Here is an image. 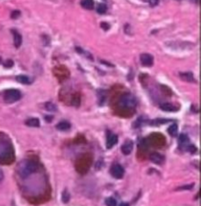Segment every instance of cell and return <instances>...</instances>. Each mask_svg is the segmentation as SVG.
Returning <instances> with one entry per match:
<instances>
[{
  "instance_id": "1",
  "label": "cell",
  "mask_w": 201,
  "mask_h": 206,
  "mask_svg": "<svg viewBox=\"0 0 201 206\" xmlns=\"http://www.w3.org/2000/svg\"><path fill=\"white\" fill-rule=\"evenodd\" d=\"M38 169V165L34 160H25L21 162L18 166V173L22 179L28 178Z\"/></svg>"
},
{
  "instance_id": "2",
  "label": "cell",
  "mask_w": 201,
  "mask_h": 206,
  "mask_svg": "<svg viewBox=\"0 0 201 206\" xmlns=\"http://www.w3.org/2000/svg\"><path fill=\"white\" fill-rule=\"evenodd\" d=\"M13 148L9 142L0 139V163H5V160L12 158Z\"/></svg>"
},
{
  "instance_id": "3",
  "label": "cell",
  "mask_w": 201,
  "mask_h": 206,
  "mask_svg": "<svg viewBox=\"0 0 201 206\" xmlns=\"http://www.w3.org/2000/svg\"><path fill=\"white\" fill-rule=\"evenodd\" d=\"M136 104L138 103H136L135 97L130 93H126L122 95L119 100V105L125 109H133L135 108Z\"/></svg>"
},
{
  "instance_id": "4",
  "label": "cell",
  "mask_w": 201,
  "mask_h": 206,
  "mask_svg": "<svg viewBox=\"0 0 201 206\" xmlns=\"http://www.w3.org/2000/svg\"><path fill=\"white\" fill-rule=\"evenodd\" d=\"M21 96L22 94L18 89L11 88V89H7L4 92V101L6 103H14L21 99Z\"/></svg>"
},
{
  "instance_id": "5",
  "label": "cell",
  "mask_w": 201,
  "mask_h": 206,
  "mask_svg": "<svg viewBox=\"0 0 201 206\" xmlns=\"http://www.w3.org/2000/svg\"><path fill=\"white\" fill-rule=\"evenodd\" d=\"M110 173L115 179H122L125 175V170L120 164H115L111 167Z\"/></svg>"
},
{
  "instance_id": "6",
  "label": "cell",
  "mask_w": 201,
  "mask_h": 206,
  "mask_svg": "<svg viewBox=\"0 0 201 206\" xmlns=\"http://www.w3.org/2000/svg\"><path fill=\"white\" fill-rule=\"evenodd\" d=\"M140 62L145 67H151L153 65V57L148 53H143L140 55Z\"/></svg>"
},
{
  "instance_id": "7",
  "label": "cell",
  "mask_w": 201,
  "mask_h": 206,
  "mask_svg": "<svg viewBox=\"0 0 201 206\" xmlns=\"http://www.w3.org/2000/svg\"><path fill=\"white\" fill-rule=\"evenodd\" d=\"M149 159H150V161L153 162L154 164H158V165L162 164L163 161H164V157H163V156L160 154V153H158V152L150 153Z\"/></svg>"
},
{
  "instance_id": "8",
  "label": "cell",
  "mask_w": 201,
  "mask_h": 206,
  "mask_svg": "<svg viewBox=\"0 0 201 206\" xmlns=\"http://www.w3.org/2000/svg\"><path fill=\"white\" fill-rule=\"evenodd\" d=\"M133 143L132 140H127L123 145H122V152L124 153L125 155H130L133 151Z\"/></svg>"
},
{
  "instance_id": "9",
  "label": "cell",
  "mask_w": 201,
  "mask_h": 206,
  "mask_svg": "<svg viewBox=\"0 0 201 206\" xmlns=\"http://www.w3.org/2000/svg\"><path fill=\"white\" fill-rule=\"evenodd\" d=\"M118 142V135H116L114 134H110L108 137H107V142H106V147L108 149L112 148L115 144H117Z\"/></svg>"
},
{
  "instance_id": "10",
  "label": "cell",
  "mask_w": 201,
  "mask_h": 206,
  "mask_svg": "<svg viewBox=\"0 0 201 206\" xmlns=\"http://www.w3.org/2000/svg\"><path fill=\"white\" fill-rule=\"evenodd\" d=\"M180 78L182 79V81H185V82H194V76L191 72L180 73Z\"/></svg>"
},
{
  "instance_id": "11",
  "label": "cell",
  "mask_w": 201,
  "mask_h": 206,
  "mask_svg": "<svg viewBox=\"0 0 201 206\" xmlns=\"http://www.w3.org/2000/svg\"><path fill=\"white\" fill-rule=\"evenodd\" d=\"M160 108L164 111H167V112H175V111H177V107L175 106L174 104L172 103H163V104L160 105Z\"/></svg>"
},
{
  "instance_id": "12",
  "label": "cell",
  "mask_w": 201,
  "mask_h": 206,
  "mask_svg": "<svg viewBox=\"0 0 201 206\" xmlns=\"http://www.w3.org/2000/svg\"><path fill=\"white\" fill-rule=\"evenodd\" d=\"M12 32L14 34V45L18 48V47L21 46V44H22V35L20 34L16 29H13Z\"/></svg>"
},
{
  "instance_id": "13",
  "label": "cell",
  "mask_w": 201,
  "mask_h": 206,
  "mask_svg": "<svg viewBox=\"0 0 201 206\" xmlns=\"http://www.w3.org/2000/svg\"><path fill=\"white\" fill-rule=\"evenodd\" d=\"M70 128H71V124L66 122V121H62V122L58 123L56 125V129L58 131L66 132V131H68V129H70Z\"/></svg>"
},
{
  "instance_id": "14",
  "label": "cell",
  "mask_w": 201,
  "mask_h": 206,
  "mask_svg": "<svg viewBox=\"0 0 201 206\" xmlns=\"http://www.w3.org/2000/svg\"><path fill=\"white\" fill-rule=\"evenodd\" d=\"M26 125L29 127H33V128H37L40 126V122L37 118H30L26 121Z\"/></svg>"
},
{
  "instance_id": "15",
  "label": "cell",
  "mask_w": 201,
  "mask_h": 206,
  "mask_svg": "<svg viewBox=\"0 0 201 206\" xmlns=\"http://www.w3.org/2000/svg\"><path fill=\"white\" fill-rule=\"evenodd\" d=\"M179 141H180V146L182 147V146H187L189 145V138L186 134H182L179 137Z\"/></svg>"
},
{
  "instance_id": "16",
  "label": "cell",
  "mask_w": 201,
  "mask_h": 206,
  "mask_svg": "<svg viewBox=\"0 0 201 206\" xmlns=\"http://www.w3.org/2000/svg\"><path fill=\"white\" fill-rule=\"evenodd\" d=\"M81 5L86 10H91L94 7V1L93 0H81Z\"/></svg>"
},
{
  "instance_id": "17",
  "label": "cell",
  "mask_w": 201,
  "mask_h": 206,
  "mask_svg": "<svg viewBox=\"0 0 201 206\" xmlns=\"http://www.w3.org/2000/svg\"><path fill=\"white\" fill-rule=\"evenodd\" d=\"M16 79L19 82H21V84H31V81L30 79V78L27 76H24V75H21V76H18L16 78Z\"/></svg>"
},
{
  "instance_id": "18",
  "label": "cell",
  "mask_w": 201,
  "mask_h": 206,
  "mask_svg": "<svg viewBox=\"0 0 201 206\" xmlns=\"http://www.w3.org/2000/svg\"><path fill=\"white\" fill-rule=\"evenodd\" d=\"M168 132L172 135V137H176L177 134V124H173V125H171L170 127H169Z\"/></svg>"
},
{
  "instance_id": "19",
  "label": "cell",
  "mask_w": 201,
  "mask_h": 206,
  "mask_svg": "<svg viewBox=\"0 0 201 206\" xmlns=\"http://www.w3.org/2000/svg\"><path fill=\"white\" fill-rule=\"evenodd\" d=\"M45 109L47 111H50V112H55L57 111V107L54 103L52 102H46L45 103Z\"/></svg>"
},
{
  "instance_id": "20",
  "label": "cell",
  "mask_w": 201,
  "mask_h": 206,
  "mask_svg": "<svg viewBox=\"0 0 201 206\" xmlns=\"http://www.w3.org/2000/svg\"><path fill=\"white\" fill-rule=\"evenodd\" d=\"M105 204L107 206H117V200L113 197H108L105 199Z\"/></svg>"
},
{
  "instance_id": "21",
  "label": "cell",
  "mask_w": 201,
  "mask_h": 206,
  "mask_svg": "<svg viewBox=\"0 0 201 206\" xmlns=\"http://www.w3.org/2000/svg\"><path fill=\"white\" fill-rule=\"evenodd\" d=\"M107 11V7L104 3H101V4L98 5L97 7V13L98 14H105Z\"/></svg>"
},
{
  "instance_id": "22",
  "label": "cell",
  "mask_w": 201,
  "mask_h": 206,
  "mask_svg": "<svg viewBox=\"0 0 201 206\" xmlns=\"http://www.w3.org/2000/svg\"><path fill=\"white\" fill-rule=\"evenodd\" d=\"M62 200L64 203H67L70 200V193L68 192V190H65L62 193Z\"/></svg>"
},
{
  "instance_id": "23",
  "label": "cell",
  "mask_w": 201,
  "mask_h": 206,
  "mask_svg": "<svg viewBox=\"0 0 201 206\" xmlns=\"http://www.w3.org/2000/svg\"><path fill=\"white\" fill-rule=\"evenodd\" d=\"M80 102H81L80 101V96L77 94V95H75L74 98H73V104H74L75 106H78V105H80Z\"/></svg>"
},
{
  "instance_id": "24",
  "label": "cell",
  "mask_w": 201,
  "mask_h": 206,
  "mask_svg": "<svg viewBox=\"0 0 201 206\" xmlns=\"http://www.w3.org/2000/svg\"><path fill=\"white\" fill-rule=\"evenodd\" d=\"M20 15H21V12H20L19 10H15V11L12 12L11 17H12V19H17V18H19Z\"/></svg>"
},
{
  "instance_id": "25",
  "label": "cell",
  "mask_w": 201,
  "mask_h": 206,
  "mask_svg": "<svg viewBox=\"0 0 201 206\" xmlns=\"http://www.w3.org/2000/svg\"><path fill=\"white\" fill-rule=\"evenodd\" d=\"M193 187V185H182L177 188V190H191Z\"/></svg>"
},
{
  "instance_id": "26",
  "label": "cell",
  "mask_w": 201,
  "mask_h": 206,
  "mask_svg": "<svg viewBox=\"0 0 201 206\" xmlns=\"http://www.w3.org/2000/svg\"><path fill=\"white\" fill-rule=\"evenodd\" d=\"M168 121L169 120H166V119H162V120L161 119H157V120L154 121L152 124H155V125H156V124H165V123H167Z\"/></svg>"
},
{
  "instance_id": "27",
  "label": "cell",
  "mask_w": 201,
  "mask_h": 206,
  "mask_svg": "<svg viewBox=\"0 0 201 206\" xmlns=\"http://www.w3.org/2000/svg\"><path fill=\"white\" fill-rule=\"evenodd\" d=\"M14 65L13 63V61H11V60H7L6 62L4 63V67H6V68H11Z\"/></svg>"
},
{
  "instance_id": "28",
  "label": "cell",
  "mask_w": 201,
  "mask_h": 206,
  "mask_svg": "<svg viewBox=\"0 0 201 206\" xmlns=\"http://www.w3.org/2000/svg\"><path fill=\"white\" fill-rule=\"evenodd\" d=\"M101 28H102L104 31H107V29H110V26H109V24H107V23H101Z\"/></svg>"
},
{
  "instance_id": "29",
  "label": "cell",
  "mask_w": 201,
  "mask_h": 206,
  "mask_svg": "<svg viewBox=\"0 0 201 206\" xmlns=\"http://www.w3.org/2000/svg\"><path fill=\"white\" fill-rule=\"evenodd\" d=\"M158 3H159V0H149V4L151 7H154V6L158 5Z\"/></svg>"
},
{
  "instance_id": "30",
  "label": "cell",
  "mask_w": 201,
  "mask_h": 206,
  "mask_svg": "<svg viewBox=\"0 0 201 206\" xmlns=\"http://www.w3.org/2000/svg\"><path fill=\"white\" fill-rule=\"evenodd\" d=\"M3 178H4V174H3V171H2L1 169H0V182H1L2 180H3Z\"/></svg>"
},
{
  "instance_id": "31",
  "label": "cell",
  "mask_w": 201,
  "mask_h": 206,
  "mask_svg": "<svg viewBox=\"0 0 201 206\" xmlns=\"http://www.w3.org/2000/svg\"><path fill=\"white\" fill-rule=\"evenodd\" d=\"M45 119H46V121H47V122H51V120L53 119V117H52V116H46Z\"/></svg>"
},
{
  "instance_id": "32",
  "label": "cell",
  "mask_w": 201,
  "mask_h": 206,
  "mask_svg": "<svg viewBox=\"0 0 201 206\" xmlns=\"http://www.w3.org/2000/svg\"><path fill=\"white\" fill-rule=\"evenodd\" d=\"M120 206H130L129 203H126V202H124V203H122V204Z\"/></svg>"
},
{
  "instance_id": "33",
  "label": "cell",
  "mask_w": 201,
  "mask_h": 206,
  "mask_svg": "<svg viewBox=\"0 0 201 206\" xmlns=\"http://www.w3.org/2000/svg\"><path fill=\"white\" fill-rule=\"evenodd\" d=\"M192 2H195V3H197L198 2V0H191Z\"/></svg>"
},
{
  "instance_id": "34",
  "label": "cell",
  "mask_w": 201,
  "mask_h": 206,
  "mask_svg": "<svg viewBox=\"0 0 201 206\" xmlns=\"http://www.w3.org/2000/svg\"><path fill=\"white\" fill-rule=\"evenodd\" d=\"M0 63H1V57H0Z\"/></svg>"
}]
</instances>
